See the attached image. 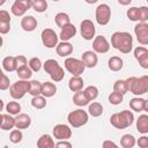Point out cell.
<instances>
[{"instance_id": "1", "label": "cell", "mask_w": 148, "mask_h": 148, "mask_svg": "<svg viewBox=\"0 0 148 148\" xmlns=\"http://www.w3.org/2000/svg\"><path fill=\"white\" fill-rule=\"evenodd\" d=\"M111 46L119 52L127 54L133 49V37L126 31H116L111 36Z\"/></svg>"}, {"instance_id": "2", "label": "cell", "mask_w": 148, "mask_h": 148, "mask_svg": "<svg viewBox=\"0 0 148 148\" xmlns=\"http://www.w3.org/2000/svg\"><path fill=\"white\" fill-rule=\"evenodd\" d=\"M127 89L135 96H141L148 92V75H142L140 77L130 76L126 80Z\"/></svg>"}, {"instance_id": "3", "label": "cell", "mask_w": 148, "mask_h": 148, "mask_svg": "<svg viewBox=\"0 0 148 148\" xmlns=\"http://www.w3.org/2000/svg\"><path fill=\"white\" fill-rule=\"evenodd\" d=\"M134 121V114L130 110H123L120 112L113 113L110 117V123L113 127L118 130H124L130 127Z\"/></svg>"}, {"instance_id": "4", "label": "cell", "mask_w": 148, "mask_h": 148, "mask_svg": "<svg viewBox=\"0 0 148 148\" xmlns=\"http://www.w3.org/2000/svg\"><path fill=\"white\" fill-rule=\"evenodd\" d=\"M43 68L44 71L50 75L51 80L54 82H60L64 76H65V71L64 68L59 65V62L54 59H47L44 64H43Z\"/></svg>"}, {"instance_id": "5", "label": "cell", "mask_w": 148, "mask_h": 148, "mask_svg": "<svg viewBox=\"0 0 148 148\" xmlns=\"http://www.w3.org/2000/svg\"><path fill=\"white\" fill-rule=\"evenodd\" d=\"M30 81L20 79L18 81L14 82L9 88V94L14 99H21L24 97L25 94H29Z\"/></svg>"}, {"instance_id": "6", "label": "cell", "mask_w": 148, "mask_h": 148, "mask_svg": "<svg viewBox=\"0 0 148 148\" xmlns=\"http://www.w3.org/2000/svg\"><path fill=\"white\" fill-rule=\"evenodd\" d=\"M88 119H89L88 113L82 109H76V110L69 112L67 116V120H68L69 125L74 128L86 125L88 123Z\"/></svg>"}, {"instance_id": "7", "label": "cell", "mask_w": 148, "mask_h": 148, "mask_svg": "<svg viewBox=\"0 0 148 148\" xmlns=\"http://www.w3.org/2000/svg\"><path fill=\"white\" fill-rule=\"evenodd\" d=\"M64 65L67 72H69L72 75H81L86 69V65L82 61V59H77L73 57H67L65 59Z\"/></svg>"}, {"instance_id": "8", "label": "cell", "mask_w": 148, "mask_h": 148, "mask_svg": "<svg viewBox=\"0 0 148 148\" xmlns=\"http://www.w3.org/2000/svg\"><path fill=\"white\" fill-rule=\"evenodd\" d=\"M95 18L99 25H106L111 20V8L108 3H101L95 10Z\"/></svg>"}, {"instance_id": "9", "label": "cell", "mask_w": 148, "mask_h": 148, "mask_svg": "<svg viewBox=\"0 0 148 148\" xmlns=\"http://www.w3.org/2000/svg\"><path fill=\"white\" fill-rule=\"evenodd\" d=\"M40 38H42V43L45 47L47 49H52L56 47L58 45V39L59 36L56 34V31L51 28H46L42 31L40 34Z\"/></svg>"}, {"instance_id": "10", "label": "cell", "mask_w": 148, "mask_h": 148, "mask_svg": "<svg viewBox=\"0 0 148 148\" xmlns=\"http://www.w3.org/2000/svg\"><path fill=\"white\" fill-rule=\"evenodd\" d=\"M80 34L86 40H91L92 38H95L96 28L91 20H83L80 23Z\"/></svg>"}, {"instance_id": "11", "label": "cell", "mask_w": 148, "mask_h": 148, "mask_svg": "<svg viewBox=\"0 0 148 148\" xmlns=\"http://www.w3.org/2000/svg\"><path fill=\"white\" fill-rule=\"evenodd\" d=\"M134 34L136 40L141 45H148V23L140 22L134 27Z\"/></svg>"}, {"instance_id": "12", "label": "cell", "mask_w": 148, "mask_h": 148, "mask_svg": "<svg viewBox=\"0 0 148 148\" xmlns=\"http://www.w3.org/2000/svg\"><path fill=\"white\" fill-rule=\"evenodd\" d=\"M53 136L57 140H68L72 136V130L65 124H58L52 130Z\"/></svg>"}, {"instance_id": "13", "label": "cell", "mask_w": 148, "mask_h": 148, "mask_svg": "<svg viewBox=\"0 0 148 148\" xmlns=\"http://www.w3.org/2000/svg\"><path fill=\"white\" fill-rule=\"evenodd\" d=\"M92 50L96 53H108L110 50V43L104 36H96L92 40Z\"/></svg>"}, {"instance_id": "14", "label": "cell", "mask_w": 148, "mask_h": 148, "mask_svg": "<svg viewBox=\"0 0 148 148\" xmlns=\"http://www.w3.org/2000/svg\"><path fill=\"white\" fill-rule=\"evenodd\" d=\"M81 59L84 62L86 67H88V68L96 67V65L98 62V57H97V54H96V52L94 50L92 51H86V52H83L82 56H81Z\"/></svg>"}, {"instance_id": "15", "label": "cell", "mask_w": 148, "mask_h": 148, "mask_svg": "<svg viewBox=\"0 0 148 148\" xmlns=\"http://www.w3.org/2000/svg\"><path fill=\"white\" fill-rule=\"evenodd\" d=\"M76 35V28L73 23H68L65 27L61 28V31L59 34V38L64 42H68Z\"/></svg>"}, {"instance_id": "16", "label": "cell", "mask_w": 148, "mask_h": 148, "mask_svg": "<svg viewBox=\"0 0 148 148\" xmlns=\"http://www.w3.org/2000/svg\"><path fill=\"white\" fill-rule=\"evenodd\" d=\"M73 45L69 43V42H64L61 40L60 43H58V45L56 46V51H57V54L60 56V57H68L73 53Z\"/></svg>"}, {"instance_id": "17", "label": "cell", "mask_w": 148, "mask_h": 148, "mask_svg": "<svg viewBox=\"0 0 148 148\" xmlns=\"http://www.w3.org/2000/svg\"><path fill=\"white\" fill-rule=\"evenodd\" d=\"M21 28L27 32H31L37 28V20L32 15H27L21 20Z\"/></svg>"}, {"instance_id": "18", "label": "cell", "mask_w": 148, "mask_h": 148, "mask_svg": "<svg viewBox=\"0 0 148 148\" xmlns=\"http://www.w3.org/2000/svg\"><path fill=\"white\" fill-rule=\"evenodd\" d=\"M0 127L3 131H9L15 127V118L9 113H1L0 116Z\"/></svg>"}, {"instance_id": "19", "label": "cell", "mask_w": 148, "mask_h": 148, "mask_svg": "<svg viewBox=\"0 0 148 148\" xmlns=\"http://www.w3.org/2000/svg\"><path fill=\"white\" fill-rule=\"evenodd\" d=\"M31 125V118L27 113H18L15 117V127L18 130H25Z\"/></svg>"}, {"instance_id": "20", "label": "cell", "mask_w": 148, "mask_h": 148, "mask_svg": "<svg viewBox=\"0 0 148 148\" xmlns=\"http://www.w3.org/2000/svg\"><path fill=\"white\" fill-rule=\"evenodd\" d=\"M68 88L73 92L82 90L83 89V79L81 77V75H73L68 81Z\"/></svg>"}, {"instance_id": "21", "label": "cell", "mask_w": 148, "mask_h": 148, "mask_svg": "<svg viewBox=\"0 0 148 148\" xmlns=\"http://www.w3.org/2000/svg\"><path fill=\"white\" fill-rule=\"evenodd\" d=\"M2 68L6 72H15L17 71V61H16V57L13 56H8L6 58H3L2 60Z\"/></svg>"}, {"instance_id": "22", "label": "cell", "mask_w": 148, "mask_h": 148, "mask_svg": "<svg viewBox=\"0 0 148 148\" xmlns=\"http://www.w3.org/2000/svg\"><path fill=\"white\" fill-rule=\"evenodd\" d=\"M37 147L38 148H54L56 142L53 141L50 134H43L37 140Z\"/></svg>"}, {"instance_id": "23", "label": "cell", "mask_w": 148, "mask_h": 148, "mask_svg": "<svg viewBox=\"0 0 148 148\" xmlns=\"http://www.w3.org/2000/svg\"><path fill=\"white\" fill-rule=\"evenodd\" d=\"M123 66H124V61L120 57H117V56H113L111 58H109L108 60V67L110 71L112 72H119L123 69Z\"/></svg>"}, {"instance_id": "24", "label": "cell", "mask_w": 148, "mask_h": 148, "mask_svg": "<svg viewBox=\"0 0 148 148\" xmlns=\"http://www.w3.org/2000/svg\"><path fill=\"white\" fill-rule=\"evenodd\" d=\"M57 92V87L54 83L50 82V81H46L42 84V95L45 96L46 98L49 97H53Z\"/></svg>"}, {"instance_id": "25", "label": "cell", "mask_w": 148, "mask_h": 148, "mask_svg": "<svg viewBox=\"0 0 148 148\" xmlns=\"http://www.w3.org/2000/svg\"><path fill=\"white\" fill-rule=\"evenodd\" d=\"M73 102H74V104L77 105V106H86V105L89 104L90 101L88 99V97H87L84 90H80V91H76V92L74 94V96H73Z\"/></svg>"}, {"instance_id": "26", "label": "cell", "mask_w": 148, "mask_h": 148, "mask_svg": "<svg viewBox=\"0 0 148 148\" xmlns=\"http://www.w3.org/2000/svg\"><path fill=\"white\" fill-rule=\"evenodd\" d=\"M136 130L141 134L148 133V114H140L136 119Z\"/></svg>"}, {"instance_id": "27", "label": "cell", "mask_w": 148, "mask_h": 148, "mask_svg": "<svg viewBox=\"0 0 148 148\" xmlns=\"http://www.w3.org/2000/svg\"><path fill=\"white\" fill-rule=\"evenodd\" d=\"M145 102H146V99H143V98H141L139 96L138 97H133L130 101V108L135 112H141L145 109Z\"/></svg>"}, {"instance_id": "28", "label": "cell", "mask_w": 148, "mask_h": 148, "mask_svg": "<svg viewBox=\"0 0 148 148\" xmlns=\"http://www.w3.org/2000/svg\"><path fill=\"white\" fill-rule=\"evenodd\" d=\"M54 22H56V24H57L59 28H62V27H65L66 24L71 23V17H69V15H68L67 13L60 12V13H58V14L54 16Z\"/></svg>"}, {"instance_id": "29", "label": "cell", "mask_w": 148, "mask_h": 148, "mask_svg": "<svg viewBox=\"0 0 148 148\" xmlns=\"http://www.w3.org/2000/svg\"><path fill=\"white\" fill-rule=\"evenodd\" d=\"M88 112H89L90 116H92L95 118L96 117H99L103 113V105L99 102H92L88 106Z\"/></svg>"}, {"instance_id": "30", "label": "cell", "mask_w": 148, "mask_h": 148, "mask_svg": "<svg viewBox=\"0 0 148 148\" xmlns=\"http://www.w3.org/2000/svg\"><path fill=\"white\" fill-rule=\"evenodd\" d=\"M136 145V140L132 134H124L120 138V146L124 148H133Z\"/></svg>"}, {"instance_id": "31", "label": "cell", "mask_w": 148, "mask_h": 148, "mask_svg": "<svg viewBox=\"0 0 148 148\" xmlns=\"http://www.w3.org/2000/svg\"><path fill=\"white\" fill-rule=\"evenodd\" d=\"M31 105L35 108V109H44L46 106V97L43 96V95H37V96H32V99H31Z\"/></svg>"}, {"instance_id": "32", "label": "cell", "mask_w": 148, "mask_h": 148, "mask_svg": "<svg viewBox=\"0 0 148 148\" xmlns=\"http://www.w3.org/2000/svg\"><path fill=\"white\" fill-rule=\"evenodd\" d=\"M16 73H17V76L20 79H22V80H28V79H30L32 76V69L28 65H24L22 67H18L17 71H16Z\"/></svg>"}, {"instance_id": "33", "label": "cell", "mask_w": 148, "mask_h": 148, "mask_svg": "<svg viewBox=\"0 0 148 148\" xmlns=\"http://www.w3.org/2000/svg\"><path fill=\"white\" fill-rule=\"evenodd\" d=\"M6 111L12 116H17L18 113H21V105L18 102H15V101L8 102L6 105Z\"/></svg>"}, {"instance_id": "34", "label": "cell", "mask_w": 148, "mask_h": 148, "mask_svg": "<svg viewBox=\"0 0 148 148\" xmlns=\"http://www.w3.org/2000/svg\"><path fill=\"white\" fill-rule=\"evenodd\" d=\"M42 84L39 81L37 80H32L30 81V88H29V94L31 96H37V95H42Z\"/></svg>"}, {"instance_id": "35", "label": "cell", "mask_w": 148, "mask_h": 148, "mask_svg": "<svg viewBox=\"0 0 148 148\" xmlns=\"http://www.w3.org/2000/svg\"><path fill=\"white\" fill-rule=\"evenodd\" d=\"M108 99H109L110 104H112V105H118V104H120V103L124 101V95L113 90V91L109 95Z\"/></svg>"}, {"instance_id": "36", "label": "cell", "mask_w": 148, "mask_h": 148, "mask_svg": "<svg viewBox=\"0 0 148 148\" xmlns=\"http://www.w3.org/2000/svg\"><path fill=\"white\" fill-rule=\"evenodd\" d=\"M32 9L37 13H44L47 9L46 0H34L32 1Z\"/></svg>"}, {"instance_id": "37", "label": "cell", "mask_w": 148, "mask_h": 148, "mask_svg": "<svg viewBox=\"0 0 148 148\" xmlns=\"http://www.w3.org/2000/svg\"><path fill=\"white\" fill-rule=\"evenodd\" d=\"M84 92H86V95H87V97L90 102L95 101L98 97V88L96 86H88L84 89Z\"/></svg>"}, {"instance_id": "38", "label": "cell", "mask_w": 148, "mask_h": 148, "mask_svg": "<svg viewBox=\"0 0 148 148\" xmlns=\"http://www.w3.org/2000/svg\"><path fill=\"white\" fill-rule=\"evenodd\" d=\"M113 90L117 91V92H120L123 95H125L128 89H127V84H126V81L125 80H117L113 84Z\"/></svg>"}, {"instance_id": "39", "label": "cell", "mask_w": 148, "mask_h": 148, "mask_svg": "<svg viewBox=\"0 0 148 148\" xmlns=\"http://www.w3.org/2000/svg\"><path fill=\"white\" fill-rule=\"evenodd\" d=\"M10 12H12V14L15 15V16H23V15L25 14L27 9H25L23 6H21L20 3H17V2L14 1V3H13L12 7H10Z\"/></svg>"}, {"instance_id": "40", "label": "cell", "mask_w": 148, "mask_h": 148, "mask_svg": "<svg viewBox=\"0 0 148 148\" xmlns=\"http://www.w3.org/2000/svg\"><path fill=\"white\" fill-rule=\"evenodd\" d=\"M22 138H23V134L21 132V130L16 128V130H13L9 134V141L12 143H18L22 141Z\"/></svg>"}, {"instance_id": "41", "label": "cell", "mask_w": 148, "mask_h": 148, "mask_svg": "<svg viewBox=\"0 0 148 148\" xmlns=\"http://www.w3.org/2000/svg\"><path fill=\"white\" fill-rule=\"evenodd\" d=\"M42 66H43V64H42L40 59L37 57H34L29 60V67L32 69V72H39Z\"/></svg>"}, {"instance_id": "42", "label": "cell", "mask_w": 148, "mask_h": 148, "mask_svg": "<svg viewBox=\"0 0 148 148\" xmlns=\"http://www.w3.org/2000/svg\"><path fill=\"white\" fill-rule=\"evenodd\" d=\"M128 20L135 22V21H139V8L138 7H131L130 9H127V13H126Z\"/></svg>"}, {"instance_id": "43", "label": "cell", "mask_w": 148, "mask_h": 148, "mask_svg": "<svg viewBox=\"0 0 148 148\" xmlns=\"http://www.w3.org/2000/svg\"><path fill=\"white\" fill-rule=\"evenodd\" d=\"M139 21L140 22H147L148 21V7L147 6L139 7Z\"/></svg>"}, {"instance_id": "44", "label": "cell", "mask_w": 148, "mask_h": 148, "mask_svg": "<svg viewBox=\"0 0 148 148\" xmlns=\"http://www.w3.org/2000/svg\"><path fill=\"white\" fill-rule=\"evenodd\" d=\"M10 83H9V77L5 74V73H1V81H0V89L1 90H6L8 88H10Z\"/></svg>"}, {"instance_id": "45", "label": "cell", "mask_w": 148, "mask_h": 148, "mask_svg": "<svg viewBox=\"0 0 148 148\" xmlns=\"http://www.w3.org/2000/svg\"><path fill=\"white\" fill-rule=\"evenodd\" d=\"M133 53H134V58L138 60L140 57H142L143 54L148 53V49L145 47V46H138V47L134 49V52Z\"/></svg>"}, {"instance_id": "46", "label": "cell", "mask_w": 148, "mask_h": 148, "mask_svg": "<svg viewBox=\"0 0 148 148\" xmlns=\"http://www.w3.org/2000/svg\"><path fill=\"white\" fill-rule=\"evenodd\" d=\"M136 145L140 148H148V136L142 135L136 140Z\"/></svg>"}, {"instance_id": "47", "label": "cell", "mask_w": 148, "mask_h": 148, "mask_svg": "<svg viewBox=\"0 0 148 148\" xmlns=\"http://www.w3.org/2000/svg\"><path fill=\"white\" fill-rule=\"evenodd\" d=\"M138 62H139V65H140L143 69H148V53H146V54H143L142 57H140V58L138 59Z\"/></svg>"}, {"instance_id": "48", "label": "cell", "mask_w": 148, "mask_h": 148, "mask_svg": "<svg viewBox=\"0 0 148 148\" xmlns=\"http://www.w3.org/2000/svg\"><path fill=\"white\" fill-rule=\"evenodd\" d=\"M10 30V22H0V34L5 35Z\"/></svg>"}, {"instance_id": "49", "label": "cell", "mask_w": 148, "mask_h": 148, "mask_svg": "<svg viewBox=\"0 0 148 148\" xmlns=\"http://www.w3.org/2000/svg\"><path fill=\"white\" fill-rule=\"evenodd\" d=\"M0 22H10V15L5 9L0 10Z\"/></svg>"}, {"instance_id": "50", "label": "cell", "mask_w": 148, "mask_h": 148, "mask_svg": "<svg viewBox=\"0 0 148 148\" xmlns=\"http://www.w3.org/2000/svg\"><path fill=\"white\" fill-rule=\"evenodd\" d=\"M32 1L34 0H15V2L20 3L21 6H23L27 10L30 9V8H32Z\"/></svg>"}, {"instance_id": "51", "label": "cell", "mask_w": 148, "mask_h": 148, "mask_svg": "<svg viewBox=\"0 0 148 148\" xmlns=\"http://www.w3.org/2000/svg\"><path fill=\"white\" fill-rule=\"evenodd\" d=\"M16 61H17V68L18 67H22L24 65H28L27 58L24 56H16Z\"/></svg>"}, {"instance_id": "52", "label": "cell", "mask_w": 148, "mask_h": 148, "mask_svg": "<svg viewBox=\"0 0 148 148\" xmlns=\"http://www.w3.org/2000/svg\"><path fill=\"white\" fill-rule=\"evenodd\" d=\"M56 147H65V148H72V143L67 140H58L56 143Z\"/></svg>"}, {"instance_id": "53", "label": "cell", "mask_w": 148, "mask_h": 148, "mask_svg": "<svg viewBox=\"0 0 148 148\" xmlns=\"http://www.w3.org/2000/svg\"><path fill=\"white\" fill-rule=\"evenodd\" d=\"M102 146H103L104 148H108V147H117V143H114L113 141H110V140H105V141L102 143Z\"/></svg>"}, {"instance_id": "54", "label": "cell", "mask_w": 148, "mask_h": 148, "mask_svg": "<svg viewBox=\"0 0 148 148\" xmlns=\"http://www.w3.org/2000/svg\"><path fill=\"white\" fill-rule=\"evenodd\" d=\"M118 2H119L121 6H128V5L132 2V0H118Z\"/></svg>"}, {"instance_id": "55", "label": "cell", "mask_w": 148, "mask_h": 148, "mask_svg": "<svg viewBox=\"0 0 148 148\" xmlns=\"http://www.w3.org/2000/svg\"><path fill=\"white\" fill-rule=\"evenodd\" d=\"M87 3H89V5H92V3H96L98 0H84Z\"/></svg>"}, {"instance_id": "56", "label": "cell", "mask_w": 148, "mask_h": 148, "mask_svg": "<svg viewBox=\"0 0 148 148\" xmlns=\"http://www.w3.org/2000/svg\"><path fill=\"white\" fill-rule=\"evenodd\" d=\"M143 111L148 112V99H146V102H145V109H143Z\"/></svg>"}, {"instance_id": "57", "label": "cell", "mask_w": 148, "mask_h": 148, "mask_svg": "<svg viewBox=\"0 0 148 148\" xmlns=\"http://www.w3.org/2000/svg\"><path fill=\"white\" fill-rule=\"evenodd\" d=\"M5 2H6V0H0V6H3Z\"/></svg>"}, {"instance_id": "58", "label": "cell", "mask_w": 148, "mask_h": 148, "mask_svg": "<svg viewBox=\"0 0 148 148\" xmlns=\"http://www.w3.org/2000/svg\"><path fill=\"white\" fill-rule=\"evenodd\" d=\"M52 1H56L57 2V1H60V0H52Z\"/></svg>"}, {"instance_id": "59", "label": "cell", "mask_w": 148, "mask_h": 148, "mask_svg": "<svg viewBox=\"0 0 148 148\" xmlns=\"http://www.w3.org/2000/svg\"><path fill=\"white\" fill-rule=\"evenodd\" d=\"M147 2H148V0H147Z\"/></svg>"}]
</instances>
